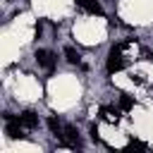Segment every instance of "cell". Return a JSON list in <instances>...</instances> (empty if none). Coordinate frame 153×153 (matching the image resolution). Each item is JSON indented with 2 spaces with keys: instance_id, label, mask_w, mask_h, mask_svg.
Masks as SVG:
<instances>
[{
  "instance_id": "1",
  "label": "cell",
  "mask_w": 153,
  "mask_h": 153,
  "mask_svg": "<svg viewBox=\"0 0 153 153\" xmlns=\"http://www.w3.org/2000/svg\"><path fill=\"white\" fill-rule=\"evenodd\" d=\"M131 41H120V43H115L112 48H110V55H108V72L110 74H115V72H120V69H124L127 67V60L122 57V50L129 45Z\"/></svg>"
},
{
  "instance_id": "2",
  "label": "cell",
  "mask_w": 153,
  "mask_h": 153,
  "mask_svg": "<svg viewBox=\"0 0 153 153\" xmlns=\"http://www.w3.org/2000/svg\"><path fill=\"white\" fill-rule=\"evenodd\" d=\"M5 134L10 136V139H24V124L19 122V117H14V115H10V112H5Z\"/></svg>"
},
{
  "instance_id": "3",
  "label": "cell",
  "mask_w": 153,
  "mask_h": 153,
  "mask_svg": "<svg viewBox=\"0 0 153 153\" xmlns=\"http://www.w3.org/2000/svg\"><path fill=\"white\" fill-rule=\"evenodd\" d=\"M36 62L43 67V69H53L55 67V55L50 53V50H45V48H41V50H36Z\"/></svg>"
},
{
  "instance_id": "4",
  "label": "cell",
  "mask_w": 153,
  "mask_h": 153,
  "mask_svg": "<svg viewBox=\"0 0 153 153\" xmlns=\"http://www.w3.org/2000/svg\"><path fill=\"white\" fill-rule=\"evenodd\" d=\"M98 115H100V120H103V122H110V124H117V122H120V108L103 105V108L98 110Z\"/></svg>"
},
{
  "instance_id": "5",
  "label": "cell",
  "mask_w": 153,
  "mask_h": 153,
  "mask_svg": "<svg viewBox=\"0 0 153 153\" xmlns=\"http://www.w3.org/2000/svg\"><path fill=\"white\" fill-rule=\"evenodd\" d=\"M19 122H22L26 129H36V127H38V115H36L33 110H24V112L19 115Z\"/></svg>"
},
{
  "instance_id": "6",
  "label": "cell",
  "mask_w": 153,
  "mask_h": 153,
  "mask_svg": "<svg viewBox=\"0 0 153 153\" xmlns=\"http://www.w3.org/2000/svg\"><path fill=\"white\" fill-rule=\"evenodd\" d=\"M76 5H79L81 10H86V12H91V14L103 17V7H100V2H98V0H76Z\"/></svg>"
},
{
  "instance_id": "7",
  "label": "cell",
  "mask_w": 153,
  "mask_h": 153,
  "mask_svg": "<svg viewBox=\"0 0 153 153\" xmlns=\"http://www.w3.org/2000/svg\"><path fill=\"white\" fill-rule=\"evenodd\" d=\"M65 57H67V62H69V65H79V62H81L79 50H74L72 45H65Z\"/></svg>"
},
{
  "instance_id": "8",
  "label": "cell",
  "mask_w": 153,
  "mask_h": 153,
  "mask_svg": "<svg viewBox=\"0 0 153 153\" xmlns=\"http://www.w3.org/2000/svg\"><path fill=\"white\" fill-rule=\"evenodd\" d=\"M48 127H50V131H53L55 136H62V129H65V124H62L57 117H50V120H48Z\"/></svg>"
},
{
  "instance_id": "9",
  "label": "cell",
  "mask_w": 153,
  "mask_h": 153,
  "mask_svg": "<svg viewBox=\"0 0 153 153\" xmlns=\"http://www.w3.org/2000/svg\"><path fill=\"white\" fill-rule=\"evenodd\" d=\"M120 108L122 110H131L134 108V98L129 93H120Z\"/></svg>"
},
{
  "instance_id": "10",
  "label": "cell",
  "mask_w": 153,
  "mask_h": 153,
  "mask_svg": "<svg viewBox=\"0 0 153 153\" xmlns=\"http://www.w3.org/2000/svg\"><path fill=\"white\" fill-rule=\"evenodd\" d=\"M127 148H139V151H143V148H146V143H143V141H136V139H131V141L127 143Z\"/></svg>"
},
{
  "instance_id": "11",
  "label": "cell",
  "mask_w": 153,
  "mask_h": 153,
  "mask_svg": "<svg viewBox=\"0 0 153 153\" xmlns=\"http://www.w3.org/2000/svg\"><path fill=\"white\" fill-rule=\"evenodd\" d=\"M91 139H93V141H100V136H98V127H96V124L91 127Z\"/></svg>"
}]
</instances>
